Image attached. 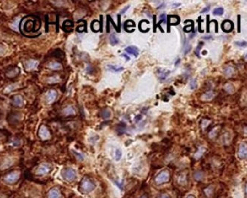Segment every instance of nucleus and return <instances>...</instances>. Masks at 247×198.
Returning a JSON list of instances; mask_svg holds the SVG:
<instances>
[{
  "mask_svg": "<svg viewBox=\"0 0 247 198\" xmlns=\"http://www.w3.org/2000/svg\"><path fill=\"white\" fill-rule=\"evenodd\" d=\"M181 5V3H176V4H174V5H172V8H177V7H178V6H180Z\"/></svg>",
  "mask_w": 247,
  "mask_h": 198,
  "instance_id": "obj_52",
  "label": "nucleus"
},
{
  "mask_svg": "<svg viewBox=\"0 0 247 198\" xmlns=\"http://www.w3.org/2000/svg\"><path fill=\"white\" fill-rule=\"evenodd\" d=\"M61 81V79L59 76H52L50 77L48 79V83L49 84H55V83H58Z\"/></svg>",
  "mask_w": 247,
  "mask_h": 198,
  "instance_id": "obj_25",
  "label": "nucleus"
},
{
  "mask_svg": "<svg viewBox=\"0 0 247 198\" xmlns=\"http://www.w3.org/2000/svg\"><path fill=\"white\" fill-rule=\"evenodd\" d=\"M57 98V93L54 90H50L48 92L46 93V99L47 101V103L51 104L56 100Z\"/></svg>",
  "mask_w": 247,
  "mask_h": 198,
  "instance_id": "obj_9",
  "label": "nucleus"
},
{
  "mask_svg": "<svg viewBox=\"0 0 247 198\" xmlns=\"http://www.w3.org/2000/svg\"><path fill=\"white\" fill-rule=\"evenodd\" d=\"M96 188L95 183L91 179L89 178H84L82 180L81 189L84 192L89 193L92 191Z\"/></svg>",
  "mask_w": 247,
  "mask_h": 198,
  "instance_id": "obj_2",
  "label": "nucleus"
},
{
  "mask_svg": "<svg viewBox=\"0 0 247 198\" xmlns=\"http://www.w3.org/2000/svg\"><path fill=\"white\" fill-rule=\"evenodd\" d=\"M247 147L246 143H242L239 146V148H238V157L239 158L240 160H244V159L246 158V155H247Z\"/></svg>",
  "mask_w": 247,
  "mask_h": 198,
  "instance_id": "obj_10",
  "label": "nucleus"
},
{
  "mask_svg": "<svg viewBox=\"0 0 247 198\" xmlns=\"http://www.w3.org/2000/svg\"><path fill=\"white\" fill-rule=\"evenodd\" d=\"M180 59H177V62H175V65H177V64H178V63H180Z\"/></svg>",
  "mask_w": 247,
  "mask_h": 198,
  "instance_id": "obj_54",
  "label": "nucleus"
},
{
  "mask_svg": "<svg viewBox=\"0 0 247 198\" xmlns=\"http://www.w3.org/2000/svg\"><path fill=\"white\" fill-rule=\"evenodd\" d=\"M194 177H195L196 180H201L203 178V174L201 171H196L195 174H194Z\"/></svg>",
  "mask_w": 247,
  "mask_h": 198,
  "instance_id": "obj_31",
  "label": "nucleus"
},
{
  "mask_svg": "<svg viewBox=\"0 0 247 198\" xmlns=\"http://www.w3.org/2000/svg\"><path fill=\"white\" fill-rule=\"evenodd\" d=\"M130 8V5H127V6H126V7L124 8L123 9H122V10H121V11L120 12V13H119L120 15H122V14H124V13H125L126 12L128 11V8Z\"/></svg>",
  "mask_w": 247,
  "mask_h": 198,
  "instance_id": "obj_45",
  "label": "nucleus"
},
{
  "mask_svg": "<svg viewBox=\"0 0 247 198\" xmlns=\"http://www.w3.org/2000/svg\"><path fill=\"white\" fill-rule=\"evenodd\" d=\"M224 13V10L223 8H215L213 11V14L215 16H222Z\"/></svg>",
  "mask_w": 247,
  "mask_h": 198,
  "instance_id": "obj_29",
  "label": "nucleus"
},
{
  "mask_svg": "<svg viewBox=\"0 0 247 198\" xmlns=\"http://www.w3.org/2000/svg\"><path fill=\"white\" fill-rule=\"evenodd\" d=\"M51 169V166L48 163H42L40 166L38 167V169H36V174L40 176H42V175H46L48 174L49 171Z\"/></svg>",
  "mask_w": 247,
  "mask_h": 198,
  "instance_id": "obj_6",
  "label": "nucleus"
},
{
  "mask_svg": "<svg viewBox=\"0 0 247 198\" xmlns=\"http://www.w3.org/2000/svg\"><path fill=\"white\" fill-rule=\"evenodd\" d=\"M110 43L113 46L119 43V40H118V38L115 34H112V35L110 36Z\"/></svg>",
  "mask_w": 247,
  "mask_h": 198,
  "instance_id": "obj_28",
  "label": "nucleus"
},
{
  "mask_svg": "<svg viewBox=\"0 0 247 198\" xmlns=\"http://www.w3.org/2000/svg\"><path fill=\"white\" fill-rule=\"evenodd\" d=\"M39 136L42 139V140H46L50 138L51 134L49 132V131L48 128H47L46 126H41L40 129H39Z\"/></svg>",
  "mask_w": 247,
  "mask_h": 198,
  "instance_id": "obj_7",
  "label": "nucleus"
},
{
  "mask_svg": "<svg viewBox=\"0 0 247 198\" xmlns=\"http://www.w3.org/2000/svg\"><path fill=\"white\" fill-rule=\"evenodd\" d=\"M197 87V80H196L195 79H191V80L190 81V88L191 90H195Z\"/></svg>",
  "mask_w": 247,
  "mask_h": 198,
  "instance_id": "obj_36",
  "label": "nucleus"
},
{
  "mask_svg": "<svg viewBox=\"0 0 247 198\" xmlns=\"http://www.w3.org/2000/svg\"><path fill=\"white\" fill-rule=\"evenodd\" d=\"M203 42H199L198 45L197 46V48H196V50H195V55L197 56V57H200V51H201V49L202 48V47L203 45Z\"/></svg>",
  "mask_w": 247,
  "mask_h": 198,
  "instance_id": "obj_34",
  "label": "nucleus"
},
{
  "mask_svg": "<svg viewBox=\"0 0 247 198\" xmlns=\"http://www.w3.org/2000/svg\"><path fill=\"white\" fill-rule=\"evenodd\" d=\"M122 151L117 148L115 151V160L117 161H119L122 158Z\"/></svg>",
  "mask_w": 247,
  "mask_h": 198,
  "instance_id": "obj_33",
  "label": "nucleus"
},
{
  "mask_svg": "<svg viewBox=\"0 0 247 198\" xmlns=\"http://www.w3.org/2000/svg\"><path fill=\"white\" fill-rule=\"evenodd\" d=\"M107 69L112 72H120V71H123L124 68L122 66H118V65H108Z\"/></svg>",
  "mask_w": 247,
  "mask_h": 198,
  "instance_id": "obj_16",
  "label": "nucleus"
},
{
  "mask_svg": "<svg viewBox=\"0 0 247 198\" xmlns=\"http://www.w3.org/2000/svg\"><path fill=\"white\" fill-rule=\"evenodd\" d=\"M12 104L16 107H22L24 105V99L21 95H15L12 98Z\"/></svg>",
  "mask_w": 247,
  "mask_h": 198,
  "instance_id": "obj_12",
  "label": "nucleus"
},
{
  "mask_svg": "<svg viewBox=\"0 0 247 198\" xmlns=\"http://www.w3.org/2000/svg\"><path fill=\"white\" fill-rule=\"evenodd\" d=\"M194 29H195V28H194V22H192L191 24L185 25V27L183 28V30H184V32H186V33L194 32Z\"/></svg>",
  "mask_w": 247,
  "mask_h": 198,
  "instance_id": "obj_30",
  "label": "nucleus"
},
{
  "mask_svg": "<svg viewBox=\"0 0 247 198\" xmlns=\"http://www.w3.org/2000/svg\"><path fill=\"white\" fill-rule=\"evenodd\" d=\"M6 51V49L4 47L0 45V55H3Z\"/></svg>",
  "mask_w": 247,
  "mask_h": 198,
  "instance_id": "obj_48",
  "label": "nucleus"
},
{
  "mask_svg": "<svg viewBox=\"0 0 247 198\" xmlns=\"http://www.w3.org/2000/svg\"><path fill=\"white\" fill-rule=\"evenodd\" d=\"M13 163V161L11 160V159H7V160H5L4 162L3 163V164H2L1 167H0V169H5L7 168H9L10 166H11L12 164Z\"/></svg>",
  "mask_w": 247,
  "mask_h": 198,
  "instance_id": "obj_22",
  "label": "nucleus"
},
{
  "mask_svg": "<svg viewBox=\"0 0 247 198\" xmlns=\"http://www.w3.org/2000/svg\"><path fill=\"white\" fill-rule=\"evenodd\" d=\"M72 152H73V154H74L75 156L77 157V159H78V160H83V159H84V157H83V154H81L80 153L77 152H76V151H74V150H72Z\"/></svg>",
  "mask_w": 247,
  "mask_h": 198,
  "instance_id": "obj_38",
  "label": "nucleus"
},
{
  "mask_svg": "<svg viewBox=\"0 0 247 198\" xmlns=\"http://www.w3.org/2000/svg\"><path fill=\"white\" fill-rule=\"evenodd\" d=\"M135 27L136 24L135 22H134L133 20H127V21L125 22V24H124V28H125V30H126L127 32H129V30H128V28L129 27Z\"/></svg>",
  "mask_w": 247,
  "mask_h": 198,
  "instance_id": "obj_24",
  "label": "nucleus"
},
{
  "mask_svg": "<svg viewBox=\"0 0 247 198\" xmlns=\"http://www.w3.org/2000/svg\"><path fill=\"white\" fill-rule=\"evenodd\" d=\"M210 21H209V15L207 16V32L209 33L210 31Z\"/></svg>",
  "mask_w": 247,
  "mask_h": 198,
  "instance_id": "obj_40",
  "label": "nucleus"
},
{
  "mask_svg": "<svg viewBox=\"0 0 247 198\" xmlns=\"http://www.w3.org/2000/svg\"><path fill=\"white\" fill-rule=\"evenodd\" d=\"M209 10H210V6H207V7L204 8L202 10V11H201V13H207V12H209Z\"/></svg>",
  "mask_w": 247,
  "mask_h": 198,
  "instance_id": "obj_46",
  "label": "nucleus"
},
{
  "mask_svg": "<svg viewBox=\"0 0 247 198\" xmlns=\"http://www.w3.org/2000/svg\"><path fill=\"white\" fill-rule=\"evenodd\" d=\"M233 73H234V70L231 66H227L225 69H224V73H225L226 77H232V74H233Z\"/></svg>",
  "mask_w": 247,
  "mask_h": 198,
  "instance_id": "obj_27",
  "label": "nucleus"
},
{
  "mask_svg": "<svg viewBox=\"0 0 247 198\" xmlns=\"http://www.w3.org/2000/svg\"><path fill=\"white\" fill-rule=\"evenodd\" d=\"M60 191L57 188H53L48 191V198H60Z\"/></svg>",
  "mask_w": 247,
  "mask_h": 198,
  "instance_id": "obj_13",
  "label": "nucleus"
},
{
  "mask_svg": "<svg viewBox=\"0 0 247 198\" xmlns=\"http://www.w3.org/2000/svg\"><path fill=\"white\" fill-rule=\"evenodd\" d=\"M169 179H170V174H169V171L164 170L157 175L155 177V183L158 185H161L163 183H168Z\"/></svg>",
  "mask_w": 247,
  "mask_h": 198,
  "instance_id": "obj_3",
  "label": "nucleus"
},
{
  "mask_svg": "<svg viewBox=\"0 0 247 198\" xmlns=\"http://www.w3.org/2000/svg\"><path fill=\"white\" fill-rule=\"evenodd\" d=\"M157 17L156 16H153V23H154V25H153V28H154V32L155 33L157 30Z\"/></svg>",
  "mask_w": 247,
  "mask_h": 198,
  "instance_id": "obj_42",
  "label": "nucleus"
},
{
  "mask_svg": "<svg viewBox=\"0 0 247 198\" xmlns=\"http://www.w3.org/2000/svg\"><path fill=\"white\" fill-rule=\"evenodd\" d=\"M140 198H148V196H147L146 195H143Z\"/></svg>",
  "mask_w": 247,
  "mask_h": 198,
  "instance_id": "obj_55",
  "label": "nucleus"
},
{
  "mask_svg": "<svg viewBox=\"0 0 247 198\" xmlns=\"http://www.w3.org/2000/svg\"><path fill=\"white\" fill-rule=\"evenodd\" d=\"M111 111H110L109 109H103V111H101V117L103 118V119L105 120H107V119H109L110 117H111Z\"/></svg>",
  "mask_w": 247,
  "mask_h": 198,
  "instance_id": "obj_23",
  "label": "nucleus"
},
{
  "mask_svg": "<svg viewBox=\"0 0 247 198\" xmlns=\"http://www.w3.org/2000/svg\"><path fill=\"white\" fill-rule=\"evenodd\" d=\"M221 29L226 33H229L234 29V23L233 22L229 19H226L223 21L221 24Z\"/></svg>",
  "mask_w": 247,
  "mask_h": 198,
  "instance_id": "obj_8",
  "label": "nucleus"
},
{
  "mask_svg": "<svg viewBox=\"0 0 247 198\" xmlns=\"http://www.w3.org/2000/svg\"><path fill=\"white\" fill-rule=\"evenodd\" d=\"M61 176L65 180L73 181L76 179L77 172L73 169H64L61 171Z\"/></svg>",
  "mask_w": 247,
  "mask_h": 198,
  "instance_id": "obj_1",
  "label": "nucleus"
},
{
  "mask_svg": "<svg viewBox=\"0 0 247 198\" xmlns=\"http://www.w3.org/2000/svg\"><path fill=\"white\" fill-rule=\"evenodd\" d=\"M240 20H241V19H240V15H238V33H240V31H241V29H240Z\"/></svg>",
  "mask_w": 247,
  "mask_h": 198,
  "instance_id": "obj_43",
  "label": "nucleus"
},
{
  "mask_svg": "<svg viewBox=\"0 0 247 198\" xmlns=\"http://www.w3.org/2000/svg\"><path fill=\"white\" fill-rule=\"evenodd\" d=\"M235 45L238 47L244 48V47L246 46V41H238V42H235Z\"/></svg>",
  "mask_w": 247,
  "mask_h": 198,
  "instance_id": "obj_39",
  "label": "nucleus"
},
{
  "mask_svg": "<svg viewBox=\"0 0 247 198\" xmlns=\"http://www.w3.org/2000/svg\"><path fill=\"white\" fill-rule=\"evenodd\" d=\"M212 38V36L209 35V36H204L203 39H205V40H209V39Z\"/></svg>",
  "mask_w": 247,
  "mask_h": 198,
  "instance_id": "obj_53",
  "label": "nucleus"
},
{
  "mask_svg": "<svg viewBox=\"0 0 247 198\" xmlns=\"http://www.w3.org/2000/svg\"><path fill=\"white\" fill-rule=\"evenodd\" d=\"M141 119H142V115H140H140L137 116V117H135V122H137L140 121V120H141Z\"/></svg>",
  "mask_w": 247,
  "mask_h": 198,
  "instance_id": "obj_49",
  "label": "nucleus"
},
{
  "mask_svg": "<svg viewBox=\"0 0 247 198\" xmlns=\"http://www.w3.org/2000/svg\"><path fill=\"white\" fill-rule=\"evenodd\" d=\"M62 113L65 116H71L74 115L76 114V111H75V109H73L72 106H68V107L63 109Z\"/></svg>",
  "mask_w": 247,
  "mask_h": 198,
  "instance_id": "obj_15",
  "label": "nucleus"
},
{
  "mask_svg": "<svg viewBox=\"0 0 247 198\" xmlns=\"http://www.w3.org/2000/svg\"><path fill=\"white\" fill-rule=\"evenodd\" d=\"M91 28L94 32H97L99 30H100V23L97 21V20H94V21L91 22Z\"/></svg>",
  "mask_w": 247,
  "mask_h": 198,
  "instance_id": "obj_19",
  "label": "nucleus"
},
{
  "mask_svg": "<svg viewBox=\"0 0 247 198\" xmlns=\"http://www.w3.org/2000/svg\"><path fill=\"white\" fill-rule=\"evenodd\" d=\"M16 88V85H8V86L6 88H5V93H9L11 92V91H13Z\"/></svg>",
  "mask_w": 247,
  "mask_h": 198,
  "instance_id": "obj_37",
  "label": "nucleus"
},
{
  "mask_svg": "<svg viewBox=\"0 0 247 198\" xmlns=\"http://www.w3.org/2000/svg\"><path fill=\"white\" fill-rule=\"evenodd\" d=\"M225 90L226 91H227L228 93L231 94V93L234 92V88H233V86H232V85L229 84V83H228V84H226L225 85Z\"/></svg>",
  "mask_w": 247,
  "mask_h": 198,
  "instance_id": "obj_35",
  "label": "nucleus"
},
{
  "mask_svg": "<svg viewBox=\"0 0 247 198\" xmlns=\"http://www.w3.org/2000/svg\"><path fill=\"white\" fill-rule=\"evenodd\" d=\"M38 61L34 60H29L24 62V68L27 71H30L36 69L38 66Z\"/></svg>",
  "mask_w": 247,
  "mask_h": 198,
  "instance_id": "obj_11",
  "label": "nucleus"
},
{
  "mask_svg": "<svg viewBox=\"0 0 247 198\" xmlns=\"http://www.w3.org/2000/svg\"><path fill=\"white\" fill-rule=\"evenodd\" d=\"M125 127H126V126L124 125H120L119 126V129H118V131H119V134H122V133H124V132H125Z\"/></svg>",
  "mask_w": 247,
  "mask_h": 198,
  "instance_id": "obj_41",
  "label": "nucleus"
},
{
  "mask_svg": "<svg viewBox=\"0 0 247 198\" xmlns=\"http://www.w3.org/2000/svg\"><path fill=\"white\" fill-rule=\"evenodd\" d=\"M19 73V68H13L11 70H10L8 72L6 73V76L9 77V78H13L17 76Z\"/></svg>",
  "mask_w": 247,
  "mask_h": 198,
  "instance_id": "obj_17",
  "label": "nucleus"
},
{
  "mask_svg": "<svg viewBox=\"0 0 247 198\" xmlns=\"http://www.w3.org/2000/svg\"><path fill=\"white\" fill-rule=\"evenodd\" d=\"M160 20H163V22H166V15L165 13H163L160 15Z\"/></svg>",
  "mask_w": 247,
  "mask_h": 198,
  "instance_id": "obj_47",
  "label": "nucleus"
},
{
  "mask_svg": "<svg viewBox=\"0 0 247 198\" xmlns=\"http://www.w3.org/2000/svg\"><path fill=\"white\" fill-rule=\"evenodd\" d=\"M214 93L212 92V91H207V93H205L202 96V99H203L204 101H209V100H211L212 99V98L214 97Z\"/></svg>",
  "mask_w": 247,
  "mask_h": 198,
  "instance_id": "obj_21",
  "label": "nucleus"
},
{
  "mask_svg": "<svg viewBox=\"0 0 247 198\" xmlns=\"http://www.w3.org/2000/svg\"><path fill=\"white\" fill-rule=\"evenodd\" d=\"M187 198H195V196H193V195H189V196H188Z\"/></svg>",
  "mask_w": 247,
  "mask_h": 198,
  "instance_id": "obj_56",
  "label": "nucleus"
},
{
  "mask_svg": "<svg viewBox=\"0 0 247 198\" xmlns=\"http://www.w3.org/2000/svg\"><path fill=\"white\" fill-rule=\"evenodd\" d=\"M160 198H171L168 195H163Z\"/></svg>",
  "mask_w": 247,
  "mask_h": 198,
  "instance_id": "obj_51",
  "label": "nucleus"
},
{
  "mask_svg": "<svg viewBox=\"0 0 247 198\" xmlns=\"http://www.w3.org/2000/svg\"><path fill=\"white\" fill-rule=\"evenodd\" d=\"M121 56H123V57H124V58H125V59H126V60H127V61H128V60H130V57H129V56H128V55H127V54H122L121 55Z\"/></svg>",
  "mask_w": 247,
  "mask_h": 198,
  "instance_id": "obj_50",
  "label": "nucleus"
},
{
  "mask_svg": "<svg viewBox=\"0 0 247 198\" xmlns=\"http://www.w3.org/2000/svg\"><path fill=\"white\" fill-rule=\"evenodd\" d=\"M107 19L109 20V21L110 22H111V24H112V25L114 26V28H115V30H116V31H117V33H120V31H121V30H120L119 29H118V28H117V26L116 25V24L114 23V20H113V19H112L111 18V16H110V15H107Z\"/></svg>",
  "mask_w": 247,
  "mask_h": 198,
  "instance_id": "obj_32",
  "label": "nucleus"
},
{
  "mask_svg": "<svg viewBox=\"0 0 247 198\" xmlns=\"http://www.w3.org/2000/svg\"><path fill=\"white\" fill-rule=\"evenodd\" d=\"M19 171H15L6 175V176L4 177V180H5V182L8 183V184H13V183L17 182L18 179H19Z\"/></svg>",
  "mask_w": 247,
  "mask_h": 198,
  "instance_id": "obj_4",
  "label": "nucleus"
},
{
  "mask_svg": "<svg viewBox=\"0 0 247 198\" xmlns=\"http://www.w3.org/2000/svg\"><path fill=\"white\" fill-rule=\"evenodd\" d=\"M170 73H171L170 71H163V70H160V71H158V72L159 78H160V79H161V80H164V79H166V78L169 76V74Z\"/></svg>",
  "mask_w": 247,
  "mask_h": 198,
  "instance_id": "obj_20",
  "label": "nucleus"
},
{
  "mask_svg": "<svg viewBox=\"0 0 247 198\" xmlns=\"http://www.w3.org/2000/svg\"><path fill=\"white\" fill-rule=\"evenodd\" d=\"M203 22V20L201 19V16H199V19H197V22H198V24H199V27H198V30H199V31L201 32V33H203V30H202V28H201V22Z\"/></svg>",
  "mask_w": 247,
  "mask_h": 198,
  "instance_id": "obj_44",
  "label": "nucleus"
},
{
  "mask_svg": "<svg viewBox=\"0 0 247 198\" xmlns=\"http://www.w3.org/2000/svg\"><path fill=\"white\" fill-rule=\"evenodd\" d=\"M125 51L128 53V54L134 55L135 57H137L139 55L138 48L135 46H128L125 49Z\"/></svg>",
  "mask_w": 247,
  "mask_h": 198,
  "instance_id": "obj_14",
  "label": "nucleus"
},
{
  "mask_svg": "<svg viewBox=\"0 0 247 198\" xmlns=\"http://www.w3.org/2000/svg\"><path fill=\"white\" fill-rule=\"evenodd\" d=\"M191 45L189 43V42L186 41V38L185 37L184 40V48H183V53H184L185 55H186L191 50Z\"/></svg>",
  "mask_w": 247,
  "mask_h": 198,
  "instance_id": "obj_26",
  "label": "nucleus"
},
{
  "mask_svg": "<svg viewBox=\"0 0 247 198\" xmlns=\"http://www.w3.org/2000/svg\"><path fill=\"white\" fill-rule=\"evenodd\" d=\"M180 19L178 16L169 15L166 17L167 22V31L170 32V27L171 25H177L180 23Z\"/></svg>",
  "mask_w": 247,
  "mask_h": 198,
  "instance_id": "obj_5",
  "label": "nucleus"
},
{
  "mask_svg": "<svg viewBox=\"0 0 247 198\" xmlns=\"http://www.w3.org/2000/svg\"><path fill=\"white\" fill-rule=\"evenodd\" d=\"M48 68L54 71L60 70L62 68V65L57 62H51L48 64Z\"/></svg>",
  "mask_w": 247,
  "mask_h": 198,
  "instance_id": "obj_18",
  "label": "nucleus"
}]
</instances>
